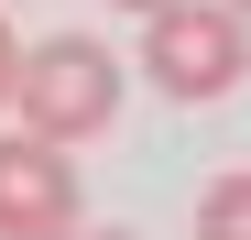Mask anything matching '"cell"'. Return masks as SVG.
I'll list each match as a JSON object with an SVG mask.
<instances>
[{
  "label": "cell",
  "instance_id": "ba28073f",
  "mask_svg": "<svg viewBox=\"0 0 251 240\" xmlns=\"http://www.w3.org/2000/svg\"><path fill=\"white\" fill-rule=\"evenodd\" d=\"M229 11H240V0H229Z\"/></svg>",
  "mask_w": 251,
  "mask_h": 240
},
{
  "label": "cell",
  "instance_id": "3957f363",
  "mask_svg": "<svg viewBox=\"0 0 251 240\" xmlns=\"http://www.w3.org/2000/svg\"><path fill=\"white\" fill-rule=\"evenodd\" d=\"M76 229V164L66 142L0 131V240H66Z\"/></svg>",
  "mask_w": 251,
  "mask_h": 240
},
{
  "label": "cell",
  "instance_id": "52a82bcc",
  "mask_svg": "<svg viewBox=\"0 0 251 240\" xmlns=\"http://www.w3.org/2000/svg\"><path fill=\"white\" fill-rule=\"evenodd\" d=\"M66 240H131V229H66Z\"/></svg>",
  "mask_w": 251,
  "mask_h": 240
},
{
  "label": "cell",
  "instance_id": "8992f818",
  "mask_svg": "<svg viewBox=\"0 0 251 240\" xmlns=\"http://www.w3.org/2000/svg\"><path fill=\"white\" fill-rule=\"evenodd\" d=\"M109 11H131V22H142V11H164V0H109Z\"/></svg>",
  "mask_w": 251,
  "mask_h": 240
},
{
  "label": "cell",
  "instance_id": "6da1fadb",
  "mask_svg": "<svg viewBox=\"0 0 251 240\" xmlns=\"http://www.w3.org/2000/svg\"><path fill=\"white\" fill-rule=\"evenodd\" d=\"M0 109H11V131H33V142H99L120 120V55L99 33H44V44H22Z\"/></svg>",
  "mask_w": 251,
  "mask_h": 240
},
{
  "label": "cell",
  "instance_id": "5b68a950",
  "mask_svg": "<svg viewBox=\"0 0 251 240\" xmlns=\"http://www.w3.org/2000/svg\"><path fill=\"white\" fill-rule=\"evenodd\" d=\"M11 66H22V44H11V22H0V98H11Z\"/></svg>",
  "mask_w": 251,
  "mask_h": 240
},
{
  "label": "cell",
  "instance_id": "277c9868",
  "mask_svg": "<svg viewBox=\"0 0 251 240\" xmlns=\"http://www.w3.org/2000/svg\"><path fill=\"white\" fill-rule=\"evenodd\" d=\"M197 240H251V196H240V175H219L197 196Z\"/></svg>",
  "mask_w": 251,
  "mask_h": 240
},
{
  "label": "cell",
  "instance_id": "7a4b0ae2",
  "mask_svg": "<svg viewBox=\"0 0 251 240\" xmlns=\"http://www.w3.org/2000/svg\"><path fill=\"white\" fill-rule=\"evenodd\" d=\"M240 11L229 0H164V11H142V76L164 98H186V109H207V98H229L240 88Z\"/></svg>",
  "mask_w": 251,
  "mask_h": 240
}]
</instances>
